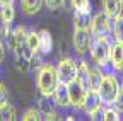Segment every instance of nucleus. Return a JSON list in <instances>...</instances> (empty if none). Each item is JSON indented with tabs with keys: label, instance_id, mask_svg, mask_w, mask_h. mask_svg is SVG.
<instances>
[{
	"label": "nucleus",
	"instance_id": "1",
	"mask_svg": "<svg viewBox=\"0 0 123 121\" xmlns=\"http://www.w3.org/2000/svg\"><path fill=\"white\" fill-rule=\"evenodd\" d=\"M56 85H58L56 68L50 63L41 65L39 73H38V89H39V92L44 94V96H51Z\"/></svg>",
	"mask_w": 123,
	"mask_h": 121
},
{
	"label": "nucleus",
	"instance_id": "2",
	"mask_svg": "<svg viewBox=\"0 0 123 121\" xmlns=\"http://www.w3.org/2000/svg\"><path fill=\"white\" fill-rule=\"evenodd\" d=\"M110 50H111V43L108 39V36L106 34L96 36L94 43L91 46V56L99 67H104L110 60Z\"/></svg>",
	"mask_w": 123,
	"mask_h": 121
},
{
	"label": "nucleus",
	"instance_id": "3",
	"mask_svg": "<svg viewBox=\"0 0 123 121\" xmlns=\"http://www.w3.org/2000/svg\"><path fill=\"white\" fill-rule=\"evenodd\" d=\"M118 89H120V85H118L116 77L111 73H106V75H103L98 94H99V97L104 104H113L115 99H116V94H118Z\"/></svg>",
	"mask_w": 123,
	"mask_h": 121
},
{
	"label": "nucleus",
	"instance_id": "4",
	"mask_svg": "<svg viewBox=\"0 0 123 121\" xmlns=\"http://www.w3.org/2000/svg\"><path fill=\"white\" fill-rule=\"evenodd\" d=\"M56 75H58V82L70 84L72 80L77 79V63L72 58H63L56 67Z\"/></svg>",
	"mask_w": 123,
	"mask_h": 121
},
{
	"label": "nucleus",
	"instance_id": "5",
	"mask_svg": "<svg viewBox=\"0 0 123 121\" xmlns=\"http://www.w3.org/2000/svg\"><path fill=\"white\" fill-rule=\"evenodd\" d=\"M68 87V97H70V106L74 108H82V102H84V97H86V92L87 89L79 82V80H72L70 84H67Z\"/></svg>",
	"mask_w": 123,
	"mask_h": 121
},
{
	"label": "nucleus",
	"instance_id": "6",
	"mask_svg": "<svg viewBox=\"0 0 123 121\" xmlns=\"http://www.w3.org/2000/svg\"><path fill=\"white\" fill-rule=\"evenodd\" d=\"M101 97L98 94V90H92V89H87L86 92V97H84V102H82V108L84 111L89 114V116H96V113L101 109Z\"/></svg>",
	"mask_w": 123,
	"mask_h": 121
},
{
	"label": "nucleus",
	"instance_id": "7",
	"mask_svg": "<svg viewBox=\"0 0 123 121\" xmlns=\"http://www.w3.org/2000/svg\"><path fill=\"white\" fill-rule=\"evenodd\" d=\"M111 27V19L106 16L104 12H99L96 14L94 17L91 19V33L94 36H101V34H106Z\"/></svg>",
	"mask_w": 123,
	"mask_h": 121
},
{
	"label": "nucleus",
	"instance_id": "8",
	"mask_svg": "<svg viewBox=\"0 0 123 121\" xmlns=\"http://www.w3.org/2000/svg\"><path fill=\"white\" fill-rule=\"evenodd\" d=\"M72 43H74V48L79 55H84L89 46H91V34H89V29H75L74 33V38H72Z\"/></svg>",
	"mask_w": 123,
	"mask_h": 121
},
{
	"label": "nucleus",
	"instance_id": "9",
	"mask_svg": "<svg viewBox=\"0 0 123 121\" xmlns=\"http://www.w3.org/2000/svg\"><path fill=\"white\" fill-rule=\"evenodd\" d=\"M14 5L12 0H0V21H2L4 27H10L14 21Z\"/></svg>",
	"mask_w": 123,
	"mask_h": 121
},
{
	"label": "nucleus",
	"instance_id": "10",
	"mask_svg": "<svg viewBox=\"0 0 123 121\" xmlns=\"http://www.w3.org/2000/svg\"><path fill=\"white\" fill-rule=\"evenodd\" d=\"M53 101H55V104H58V106H62V108H65V106H70V97H68V87H67V84H62V82H58V85L55 87V90H53Z\"/></svg>",
	"mask_w": 123,
	"mask_h": 121
},
{
	"label": "nucleus",
	"instance_id": "11",
	"mask_svg": "<svg viewBox=\"0 0 123 121\" xmlns=\"http://www.w3.org/2000/svg\"><path fill=\"white\" fill-rule=\"evenodd\" d=\"M101 4H103V12L110 19L118 17L121 14V10H123V2L121 0H101Z\"/></svg>",
	"mask_w": 123,
	"mask_h": 121
},
{
	"label": "nucleus",
	"instance_id": "12",
	"mask_svg": "<svg viewBox=\"0 0 123 121\" xmlns=\"http://www.w3.org/2000/svg\"><path fill=\"white\" fill-rule=\"evenodd\" d=\"M110 60H111L115 70H123V43L115 41V44H111Z\"/></svg>",
	"mask_w": 123,
	"mask_h": 121
},
{
	"label": "nucleus",
	"instance_id": "13",
	"mask_svg": "<svg viewBox=\"0 0 123 121\" xmlns=\"http://www.w3.org/2000/svg\"><path fill=\"white\" fill-rule=\"evenodd\" d=\"M38 38H39L38 51H41L43 55L51 53V50H53V38H51V34H50L48 29H43V31H39V33H38Z\"/></svg>",
	"mask_w": 123,
	"mask_h": 121
},
{
	"label": "nucleus",
	"instance_id": "14",
	"mask_svg": "<svg viewBox=\"0 0 123 121\" xmlns=\"http://www.w3.org/2000/svg\"><path fill=\"white\" fill-rule=\"evenodd\" d=\"M74 26H75V29H89L91 27V12L75 10L74 12Z\"/></svg>",
	"mask_w": 123,
	"mask_h": 121
},
{
	"label": "nucleus",
	"instance_id": "15",
	"mask_svg": "<svg viewBox=\"0 0 123 121\" xmlns=\"http://www.w3.org/2000/svg\"><path fill=\"white\" fill-rule=\"evenodd\" d=\"M41 5H43V0H21V7H22V12L27 14V16H34L41 10Z\"/></svg>",
	"mask_w": 123,
	"mask_h": 121
},
{
	"label": "nucleus",
	"instance_id": "16",
	"mask_svg": "<svg viewBox=\"0 0 123 121\" xmlns=\"http://www.w3.org/2000/svg\"><path fill=\"white\" fill-rule=\"evenodd\" d=\"M77 80H79L86 89H89V67L86 62L77 63Z\"/></svg>",
	"mask_w": 123,
	"mask_h": 121
},
{
	"label": "nucleus",
	"instance_id": "17",
	"mask_svg": "<svg viewBox=\"0 0 123 121\" xmlns=\"http://www.w3.org/2000/svg\"><path fill=\"white\" fill-rule=\"evenodd\" d=\"M103 72L99 68H89V89L92 90H98L99 85H101V80H103Z\"/></svg>",
	"mask_w": 123,
	"mask_h": 121
},
{
	"label": "nucleus",
	"instance_id": "18",
	"mask_svg": "<svg viewBox=\"0 0 123 121\" xmlns=\"http://www.w3.org/2000/svg\"><path fill=\"white\" fill-rule=\"evenodd\" d=\"M9 36H10V39H12V46H15V44H21V43H24V41H26L27 31H26V27L17 26L12 33H9Z\"/></svg>",
	"mask_w": 123,
	"mask_h": 121
},
{
	"label": "nucleus",
	"instance_id": "19",
	"mask_svg": "<svg viewBox=\"0 0 123 121\" xmlns=\"http://www.w3.org/2000/svg\"><path fill=\"white\" fill-rule=\"evenodd\" d=\"M17 118V113H15V108L10 106L9 102L4 104L2 108H0V121H14Z\"/></svg>",
	"mask_w": 123,
	"mask_h": 121
},
{
	"label": "nucleus",
	"instance_id": "20",
	"mask_svg": "<svg viewBox=\"0 0 123 121\" xmlns=\"http://www.w3.org/2000/svg\"><path fill=\"white\" fill-rule=\"evenodd\" d=\"M113 34H115V41L123 43V16L120 14L118 17H115L113 22Z\"/></svg>",
	"mask_w": 123,
	"mask_h": 121
},
{
	"label": "nucleus",
	"instance_id": "21",
	"mask_svg": "<svg viewBox=\"0 0 123 121\" xmlns=\"http://www.w3.org/2000/svg\"><path fill=\"white\" fill-rule=\"evenodd\" d=\"M26 43H27V46L33 50L34 53H38V43H39V38H38V33H36V31L27 33V36H26Z\"/></svg>",
	"mask_w": 123,
	"mask_h": 121
},
{
	"label": "nucleus",
	"instance_id": "22",
	"mask_svg": "<svg viewBox=\"0 0 123 121\" xmlns=\"http://www.w3.org/2000/svg\"><path fill=\"white\" fill-rule=\"evenodd\" d=\"M39 109H41L44 114H48V113L53 111V102H51L50 96H44V94H43V97L39 99Z\"/></svg>",
	"mask_w": 123,
	"mask_h": 121
},
{
	"label": "nucleus",
	"instance_id": "23",
	"mask_svg": "<svg viewBox=\"0 0 123 121\" xmlns=\"http://www.w3.org/2000/svg\"><path fill=\"white\" fill-rule=\"evenodd\" d=\"M72 5H74L75 10L91 12V2H89V0H72Z\"/></svg>",
	"mask_w": 123,
	"mask_h": 121
},
{
	"label": "nucleus",
	"instance_id": "24",
	"mask_svg": "<svg viewBox=\"0 0 123 121\" xmlns=\"http://www.w3.org/2000/svg\"><path fill=\"white\" fill-rule=\"evenodd\" d=\"M22 119H24V121H38V119H41V118H39V111H36V108L27 109V111L22 114Z\"/></svg>",
	"mask_w": 123,
	"mask_h": 121
},
{
	"label": "nucleus",
	"instance_id": "25",
	"mask_svg": "<svg viewBox=\"0 0 123 121\" xmlns=\"http://www.w3.org/2000/svg\"><path fill=\"white\" fill-rule=\"evenodd\" d=\"M103 119L104 121H116V119H120V111L118 109H106L103 113Z\"/></svg>",
	"mask_w": 123,
	"mask_h": 121
},
{
	"label": "nucleus",
	"instance_id": "26",
	"mask_svg": "<svg viewBox=\"0 0 123 121\" xmlns=\"http://www.w3.org/2000/svg\"><path fill=\"white\" fill-rule=\"evenodd\" d=\"M115 109H118L120 113H123V85L118 89V94H116V99H115Z\"/></svg>",
	"mask_w": 123,
	"mask_h": 121
},
{
	"label": "nucleus",
	"instance_id": "27",
	"mask_svg": "<svg viewBox=\"0 0 123 121\" xmlns=\"http://www.w3.org/2000/svg\"><path fill=\"white\" fill-rule=\"evenodd\" d=\"M43 2L46 4V7H48V9H51V10H58V9L63 7L65 0H43Z\"/></svg>",
	"mask_w": 123,
	"mask_h": 121
},
{
	"label": "nucleus",
	"instance_id": "28",
	"mask_svg": "<svg viewBox=\"0 0 123 121\" xmlns=\"http://www.w3.org/2000/svg\"><path fill=\"white\" fill-rule=\"evenodd\" d=\"M9 102V92H7V87L0 82V108H2L4 104Z\"/></svg>",
	"mask_w": 123,
	"mask_h": 121
},
{
	"label": "nucleus",
	"instance_id": "29",
	"mask_svg": "<svg viewBox=\"0 0 123 121\" xmlns=\"http://www.w3.org/2000/svg\"><path fill=\"white\" fill-rule=\"evenodd\" d=\"M4 56H5V46H4V43L0 41V62L4 60Z\"/></svg>",
	"mask_w": 123,
	"mask_h": 121
},
{
	"label": "nucleus",
	"instance_id": "30",
	"mask_svg": "<svg viewBox=\"0 0 123 121\" xmlns=\"http://www.w3.org/2000/svg\"><path fill=\"white\" fill-rule=\"evenodd\" d=\"M121 2H123V0H121Z\"/></svg>",
	"mask_w": 123,
	"mask_h": 121
}]
</instances>
